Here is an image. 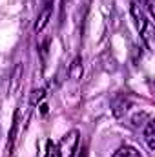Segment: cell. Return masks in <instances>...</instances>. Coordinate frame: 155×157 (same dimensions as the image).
<instances>
[{"instance_id":"cell-1","label":"cell","mask_w":155,"mask_h":157,"mask_svg":"<svg viewBox=\"0 0 155 157\" xmlns=\"http://www.w3.org/2000/svg\"><path fill=\"white\" fill-rule=\"evenodd\" d=\"M77 144H78V132L77 130H71L68 132L62 141L53 148V154L51 157H73L75 150H77Z\"/></svg>"},{"instance_id":"cell-2","label":"cell","mask_w":155,"mask_h":157,"mask_svg":"<svg viewBox=\"0 0 155 157\" xmlns=\"http://www.w3.org/2000/svg\"><path fill=\"white\" fill-rule=\"evenodd\" d=\"M18 126H20V110L17 108V110H15V115H13V122H11L9 135H7V144H6L7 155H11V152H13V148H15V143H17V137H18Z\"/></svg>"},{"instance_id":"cell-3","label":"cell","mask_w":155,"mask_h":157,"mask_svg":"<svg viewBox=\"0 0 155 157\" xmlns=\"http://www.w3.org/2000/svg\"><path fill=\"white\" fill-rule=\"evenodd\" d=\"M51 15H53V2L51 4H46L44 7H42V11L39 13V18H37V22H35V33H40V31H44V28L49 24V20H51Z\"/></svg>"},{"instance_id":"cell-4","label":"cell","mask_w":155,"mask_h":157,"mask_svg":"<svg viewBox=\"0 0 155 157\" xmlns=\"http://www.w3.org/2000/svg\"><path fill=\"white\" fill-rule=\"evenodd\" d=\"M139 33H141V39L144 42V46L152 51L155 48V28H153V24H152V20H148Z\"/></svg>"},{"instance_id":"cell-5","label":"cell","mask_w":155,"mask_h":157,"mask_svg":"<svg viewBox=\"0 0 155 157\" xmlns=\"http://www.w3.org/2000/svg\"><path fill=\"white\" fill-rule=\"evenodd\" d=\"M130 106H131V101H130L128 95H119V97H115V101H113V104H112L113 115H115L117 119L122 117V115L130 110Z\"/></svg>"},{"instance_id":"cell-6","label":"cell","mask_w":155,"mask_h":157,"mask_svg":"<svg viewBox=\"0 0 155 157\" xmlns=\"http://www.w3.org/2000/svg\"><path fill=\"white\" fill-rule=\"evenodd\" d=\"M22 75H24V66L22 64H17L15 71H13V77H11V84H9V93H17L22 86Z\"/></svg>"},{"instance_id":"cell-7","label":"cell","mask_w":155,"mask_h":157,"mask_svg":"<svg viewBox=\"0 0 155 157\" xmlns=\"http://www.w3.org/2000/svg\"><path fill=\"white\" fill-rule=\"evenodd\" d=\"M68 73H70V77L73 78V80H80L82 78V75H84V66H82V59L78 55L73 59V62L70 64Z\"/></svg>"},{"instance_id":"cell-8","label":"cell","mask_w":155,"mask_h":157,"mask_svg":"<svg viewBox=\"0 0 155 157\" xmlns=\"http://www.w3.org/2000/svg\"><path fill=\"white\" fill-rule=\"evenodd\" d=\"M144 139L148 143V148L155 150V122L152 119L146 121V126H144Z\"/></svg>"},{"instance_id":"cell-9","label":"cell","mask_w":155,"mask_h":157,"mask_svg":"<svg viewBox=\"0 0 155 157\" xmlns=\"http://www.w3.org/2000/svg\"><path fill=\"white\" fill-rule=\"evenodd\" d=\"M113 157H142V155L133 146H120L115 154H113Z\"/></svg>"},{"instance_id":"cell-10","label":"cell","mask_w":155,"mask_h":157,"mask_svg":"<svg viewBox=\"0 0 155 157\" xmlns=\"http://www.w3.org/2000/svg\"><path fill=\"white\" fill-rule=\"evenodd\" d=\"M44 97H46V88L35 90V91H33V95H31V106H37Z\"/></svg>"},{"instance_id":"cell-11","label":"cell","mask_w":155,"mask_h":157,"mask_svg":"<svg viewBox=\"0 0 155 157\" xmlns=\"http://www.w3.org/2000/svg\"><path fill=\"white\" fill-rule=\"evenodd\" d=\"M142 121H148V115H146L144 112H139V113H135V115H133L131 124H133V126H141V124H142Z\"/></svg>"},{"instance_id":"cell-12","label":"cell","mask_w":155,"mask_h":157,"mask_svg":"<svg viewBox=\"0 0 155 157\" xmlns=\"http://www.w3.org/2000/svg\"><path fill=\"white\" fill-rule=\"evenodd\" d=\"M144 2H146V9H148L150 17L155 18V0H144Z\"/></svg>"},{"instance_id":"cell-13","label":"cell","mask_w":155,"mask_h":157,"mask_svg":"<svg viewBox=\"0 0 155 157\" xmlns=\"http://www.w3.org/2000/svg\"><path fill=\"white\" fill-rule=\"evenodd\" d=\"M40 112H42V113H47V106H46V104H42V106H40Z\"/></svg>"},{"instance_id":"cell-14","label":"cell","mask_w":155,"mask_h":157,"mask_svg":"<svg viewBox=\"0 0 155 157\" xmlns=\"http://www.w3.org/2000/svg\"><path fill=\"white\" fill-rule=\"evenodd\" d=\"M42 2H44V6H46V4H51L53 0H42Z\"/></svg>"}]
</instances>
